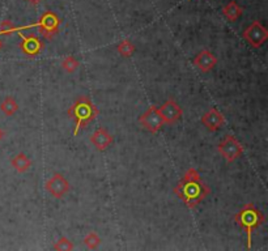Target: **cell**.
I'll return each instance as SVG.
<instances>
[{"label":"cell","instance_id":"obj_8","mask_svg":"<svg viewBox=\"0 0 268 251\" xmlns=\"http://www.w3.org/2000/svg\"><path fill=\"white\" fill-rule=\"evenodd\" d=\"M19 35L20 38H21L19 47L24 55L29 56V58H34V56H38L42 51H44L45 49L44 41L41 40V38H38L37 35L34 34L25 35L22 34V33H19Z\"/></svg>","mask_w":268,"mask_h":251},{"label":"cell","instance_id":"obj_22","mask_svg":"<svg viewBox=\"0 0 268 251\" xmlns=\"http://www.w3.org/2000/svg\"><path fill=\"white\" fill-rule=\"evenodd\" d=\"M29 4H31V6H38V4L41 3V2H44V0H26Z\"/></svg>","mask_w":268,"mask_h":251},{"label":"cell","instance_id":"obj_6","mask_svg":"<svg viewBox=\"0 0 268 251\" xmlns=\"http://www.w3.org/2000/svg\"><path fill=\"white\" fill-rule=\"evenodd\" d=\"M242 37L250 46L259 49L268 40V30L259 21H254L250 26H247V29H245Z\"/></svg>","mask_w":268,"mask_h":251},{"label":"cell","instance_id":"obj_14","mask_svg":"<svg viewBox=\"0 0 268 251\" xmlns=\"http://www.w3.org/2000/svg\"><path fill=\"white\" fill-rule=\"evenodd\" d=\"M11 165L17 173L22 174L31 167V160L24 152H20L15 157L11 158Z\"/></svg>","mask_w":268,"mask_h":251},{"label":"cell","instance_id":"obj_10","mask_svg":"<svg viewBox=\"0 0 268 251\" xmlns=\"http://www.w3.org/2000/svg\"><path fill=\"white\" fill-rule=\"evenodd\" d=\"M157 109H159V113L161 115L162 121H164V124H170V126L177 123L183 114L181 106L172 98H169L166 102H164V105Z\"/></svg>","mask_w":268,"mask_h":251},{"label":"cell","instance_id":"obj_24","mask_svg":"<svg viewBox=\"0 0 268 251\" xmlns=\"http://www.w3.org/2000/svg\"><path fill=\"white\" fill-rule=\"evenodd\" d=\"M3 49V41H2V38H0V50Z\"/></svg>","mask_w":268,"mask_h":251},{"label":"cell","instance_id":"obj_1","mask_svg":"<svg viewBox=\"0 0 268 251\" xmlns=\"http://www.w3.org/2000/svg\"><path fill=\"white\" fill-rule=\"evenodd\" d=\"M173 192L190 209H194L211 194V189L203 182L199 171L194 167H190L183 178L174 187Z\"/></svg>","mask_w":268,"mask_h":251},{"label":"cell","instance_id":"obj_11","mask_svg":"<svg viewBox=\"0 0 268 251\" xmlns=\"http://www.w3.org/2000/svg\"><path fill=\"white\" fill-rule=\"evenodd\" d=\"M225 118L224 115L220 113V110L216 107L209 109L208 112L202 117V124L211 132L220 130L224 126Z\"/></svg>","mask_w":268,"mask_h":251},{"label":"cell","instance_id":"obj_13","mask_svg":"<svg viewBox=\"0 0 268 251\" xmlns=\"http://www.w3.org/2000/svg\"><path fill=\"white\" fill-rule=\"evenodd\" d=\"M194 64L197 65L200 71L207 74V72L212 71V69L215 68L216 64H217V58H216L209 50H203V51H200V53L195 56Z\"/></svg>","mask_w":268,"mask_h":251},{"label":"cell","instance_id":"obj_17","mask_svg":"<svg viewBox=\"0 0 268 251\" xmlns=\"http://www.w3.org/2000/svg\"><path fill=\"white\" fill-rule=\"evenodd\" d=\"M117 51L123 58H130L135 53V45L130 40H123L117 46Z\"/></svg>","mask_w":268,"mask_h":251},{"label":"cell","instance_id":"obj_9","mask_svg":"<svg viewBox=\"0 0 268 251\" xmlns=\"http://www.w3.org/2000/svg\"><path fill=\"white\" fill-rule=\"evenodd\" d=\"M139 123L143 128L149 131L150 133H157L164 127V121L159 113V109L156 106H150L147 112L139 117Z\"/></svg>","mask_w":268,"mask_h":251},{"label":"cell","instance_id":"obj_5","mask_svg":"<svg viewBox=\"0 0 268 251\" xmlns=\"http://www.w3.org/2000/svg\"><path fill=\"white\" fill-rule=\"evenodd\" d=\"M218 153L225 158L228 164L234 162L243 155V146L233 135H226L217 146Z\"/></svg>","mask_w":268,"mask_h":251},{"label":"cell","instance_id":"obj_19","mask_svg":"<svg viewBox=\"0 0 268 251\" xmlns=\"http://www.w3.org/2000/svg\"><path fill=\"white\" fill-rule=\"evenodd\" d=\"M83 242H84V245L87 246L88 248H91V250H96V248H98V246L101 245V238L96 232H91V233H88L87 236L84 237Z\"/></svg>","mask_w":268,"mask_h":251},{"label":"cell","instance_id":"obj_23","mask_svg":"<svg viewBox=\"0 0 268 251\" xmlns=\"http://www.w3.org/2000/svg\"><path fill=\"white\" fill-rule=\"evenodd\" d=\"M4 135H6V133H4V131L2 130V128H0V141H2V140H3Z\"/></svg>","mask_w":268,"mask_h":251},{"label":"cell","instance_id":"obj_18","mask_svg":"<svg viewBox=\"0 0 268 251\" xmlns=\"http://www.w3.org/2000/svg\"><path fill=\"white\" fill-rule=\"evenodd\" d=\"M79 60L76 59L73 55H67L64 59L62 60V68L67 72V74H73L76 69L79 68Z\"/></svg>","mask_w":268,"mask_h":251},{"label":"cell","instance_id":"obj_4","mask_svg":"<svg viewBox=\"0 0 268 251\" xmlns=\"http://www.w3.org/2000/svg\"><path fill=\"white\" fill-rule=\"evenodd\" d=\"M60 22H62V20L58 17L56 13H54L53 11H46L41 15L40 20L34 25H30V28H38L42 37L45 40L50 41L59 31Z\"/></svg>","mask_w":268,"mask_h":251},{"label":"cell","instance_id":"obj_15","mask_svg":"<svg viewBox=\"0 0 268 251\" xmlns=\"http://www.w3.org/2000/svg\"><path fill=\"white\" fill-rule=\"evenodd\" d=\"M222 13H224V16L229 21L234 22L237 21L241 16H242L243 10L236 2H229V3L222 8Z\"/></svg>","mask_w":268,"mask_h":251},{"label":"cell","instance_id":"obj_20","mask_svg":"<svg viewBox=\"0 0 268 251\" xmlns=\"http://www.w3.org/2000/svg\"><path fill=\"white\" fill-rule=\"evenodd\" d=\"M53 248L56 251H69L73 250L75 246H73V243H72V241L69 238H67V237H60V238L54 243Z\"/></svg>","mask_w":268,"mask_h":251},{"label":"cell","instance_id":"obj_7","mask_svg":"<svg viewBox=\"0 0 268 251\" xmlns=\"http://www.w3.org/2000/svg\"><path fill=\"white\" fill-rule=\"evenodd\" d=\"M45 189L53 198L62 199L71 190V185L62 173H55L53 174V177L46 181Z\"/></svg>","mask_w":268,"mask_h":251},{"label":"cell","instance_id":"obj_3","mask_svg":"<svg viewBox=\"0 0 268 251\" xmlns=\"http://www.w3.org/2000/svg\"><path fill=\"white\" fill-rule=\"evenodd\" d=\"M234 221L238 224L247 234V248H251V241H253V233L258 228L264 224V214L259 211L253 203H247L243 205L237 213L234 214Z\"/></svg>","mask_w":268,"mask_h":251},{"label":"cell","instance_id":"obj_16","mask_svg":"<svg viewBox=\"0 0 268 251\" xmlns=\"http://www.w3.org/2000/svg\"><path fill=\"white\" fill-rule=\"evenodd\" d=\"M0 110L7 117H12V115H15L16 113L19 112V105H17L16 99L12 96H7L3 102L0 103Z\"/></svg>","mask_w":268,"mask_h":251},{"label":"cell","instance_id":"obj_2","mask_svg":"<svg viewBox=\"0 0 268 251\" xmlns=\"http://www.w3.org/2000/svg\"><path fill=\"white\" fill-rule=\"evenodd\" d=\"M67 114L71 119L75 121V130H73V136H78L81 130H84L88 124L92 123L94 119L98 117L100 112L94 106L92 99L87 96H80L76 98V101L69 106L67 110Z\"/></svg>","mask_w":268,"mask_h":251},{"label":"cell","instance_id":"obj_21","mask_svg":"<svg viewBox=\"0 0 268 251\" xmlns=\"http://www.w3.org/2000/svg\"><path fill=\"white\" fill-rule=\"evenodd\" d=\"M15 31H20L19 28L13 26V24L11 22V20H4L0 24V35H10Z\"/></svg>","mask_w":268,"mask_h":251},{"label":"cell","instance_id":"obj_12","mask_svg":"<svg viewBox=\"0 0 268 251\" xmlns=\"http://www.w3.org/2000/svg\"><path fill=\"white\" fill-rule=\"evenodd\" d=\"M112 141H114V136H112L111 133H109V131L105 127L97 128L91 136V143L93 144L94 148H96L97 151H100V152L106 151V149L111 146Z\"/></svg>","mask_w":268,"mask_h":251}]
</instances>
